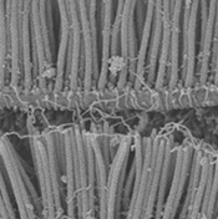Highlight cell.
Segmentation results:
<instances>
[{"label":"cell","mask_w":218,"mask_h":219,"mask_svg":"<svg viewBox=\"0 0 218 219\" xmlns=\"http://www.w3.org/2000/svg\"><path fill=\"white\" fill-rule=\"evenodd\" d=\"M192 8H189V18L187 24V31L184 36V62L187 64V76L186 82L189 85L192 82L193 73V62H194V28H196V14L198 0H192Z\"/></svg>","instance_id":"6da1fadb"},{"label":"cell","mask_w":218,"mask_h":219,"mask_svg":"<svg viewBox=\"0 0 218 219\" xmlns=\"http://www.w3.org/2000/svg\"><path fill=\"white\" fill-rule=\"evenodd\" d=\"M156 3V24H155V33H153V41L151 47V56H150V77L153 75V69L156 64L157 57V50L160 45V37H161V26H162V0H155Z\"/></svg>","instance_id":"7a4b0ae2"}]
</instances>
